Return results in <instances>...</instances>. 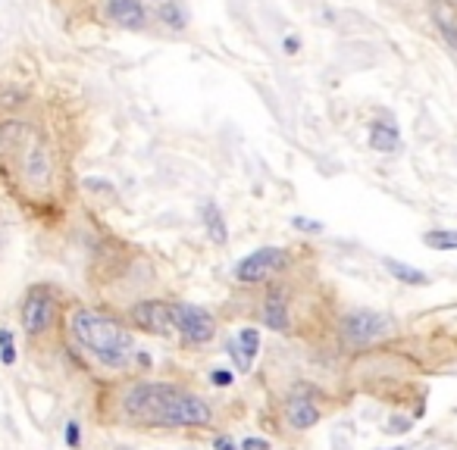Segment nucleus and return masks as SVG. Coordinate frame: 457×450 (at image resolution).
Wrapping results in <instances>:
<instances>
[{"label": "nucleus", "mask_w": 457, "mask_h": 450, "mask_svg": "<svg viewBox=\"0 0 457 450\" xmlns=\"http://www.w3.org/2000/svg\"><path fill=\"white\" fill-rule=\"evenodd\" d=\"M122 409L129 419L145 425H163V429H194V425H207L214 419L207 400L163 382H145L129 388Z\"/></svg>", "instance_id": "f257e3e1"}, {"label": "nucleus", "mask_w": 457, "mask_h": 450, "mask_svg": "<svg viewBox=\"0 0 457 450\" xmlns=\"http://www.w3.org/2000/svg\"><path fill=\"white\" fill-rule=\"evenodd\" d=\"M69 328H73L75 341L82 344L98 363H104V366L120 369L135 357V341H132V335L116 319H110V316L82 310V313L73 316Z\"/></svg>", "instance_id": "f03ea898"}, {"label": "nucleus", "mask_w": 457, "mask_h": 450, "mask_svg": "<svg viewBox=\"0 0 457 450\" xmlns=\"http://www.w3.org/2000/svg\"><path fill=\"white\" fill-rule=\"evenodd\" d=\"M392 331V319L373 310H357L342 319V335L348 344H373Z\"/></svg>", "instance_id": "7ed1b4c3"}, {"label": "nucleus", "mask_w": 457, "mask_h": 450, "mask_svg": "<svg viewBox=\"0 0 457 450\" xmlns=\"http://www.w3.org/2000/svg\"><path fill=\"white\" fill-rule=\"evenodd\" d=\"M172 319H176V331L188 344H207L216 335L214 316L194 304H172Z\"/></svg>", "instance_id": "20e7f679"}, {"label": "nucleus", "mask_w": 457, "mask_h": 450, "mask_svg": "<svg viewBox=\"0 0 457 450\" xmlns=\"http://www.w3.org/2000/svg\"><path fill=\"white\" fill-rule=\"evenodd\" d=\"M285 263H288V254L282 247H260L251 257L241 259L235 275H238V282H248V285L251 282H266L275 272L285 269Z\"/></svg>", "instance_id": "39448f33"}, {"label": "nucleus", "mask_w": 457, "mask_h": 450, "mask_svg": "<svg viewBox=\"0 0 457 450\" xmlns=\"http://www.w3.org/2000/svg\"><path fill=\"white\" fill-rule=\"evenodd\" d=\"M53 313H57L53 294L47 288H35V291H28L26 304H22V326H26L28 335H41V331L51 326Z\"/></svg>", "instance_id": "423d86ee"}, {"label": "nucleus", "mask_w": 457, "mask_h": 450, "mask_svg": "<svg viewBox=\"0 0 457 450\" xmlns=\"http://www.w3.org/2000/svg\"><path fill=\"white\" fill-rule=\"evenodd\" d=\"M132 319L135 326L145 331H154V335H172L176 331V319H172V304H163V300H145L132 310Z\"/></svg>", "instance_id": "0eeeda50"}, {"label": "nucleus", "mask_w": 457, "mask_h": 450, "mask_svg": "<svg viewBox=\"0 0 457 450\" xmlns=\"http://www.w3.org/2000/svg\"><path fill=\"white\" fill-rule=\"evenodd\" d=\"M285 419L291 429L304 432V429H313L320 422V404H317V394L310 388H298L291 397L285 400Z\"/></svg>", "instance_id": "6e6552de"}, {"label": "nucleus", "mask_w": 457, "mask_h": 450, "mask_svg": "<svg viewBox=\"0 0 457 450\" xmlns=\"http://www.w3.org/2000/svg\"><path fill=\"white\" fill-rule=\"evenodd\" d=\"M107 13H110V19L122 28H141L145 26V6H141V0H110Z\"/></svg>", "instance_id": "1a4fd4ad"}, {"label": "nucleus", "mask_w": 457, "mask_h": 450, "mask_svg": "<svg viewBox=\"0 0 457 450\" xmlns=\"http://www.w3.org/2000/svg\"><path fill=\"white\" fill-rule=\"evenodd\" d=\"M257 347H260L257 328H241L238 338H235V341H228V350H232V357H235V363H238V369H248L251 363H254Z\"/></svg>", "instance_id": "9d476101"}, {"label": "nucleus", "mask_w": 457, "mask_h": 450, "mask_svg": "<svg viewBox=\"0 0 457 450\" xmlns=\"http://www.w3.org/2000/svg\"><path fill=\"white\" fill-rule=\"evenodd\" d=\"M369 147L379 150V154H395L401 147V135L392 122H373L369 129Z\"/></svg>", "instance_id": "9b49d317"}, {"label": "nucleus", "mask_w": 457, "mask_h": 450, "mask_svg": "<svg viewBox=\"0 0 457 450\" xmlns=\"http://www.w3.org/2000/svg\"><path fill=\"white\" fill-rule=\"evenodd\" d=\"M382 263H385V269H389L392 275H395L398 282H404V285H416V288L429 285V275L423 272V269H414V266H407V263H398V259H392V257H385Z\"/></svg>", "instance_id": "f8f14e48"}, {"label": "nucleus", "mask_w": 457, "mask_h": 450, "mask_svg": "<svg viewBox=\"0 0 457 450\" xmlns=\"http://www.w3.org/2000/svg\"><path fill=\"white\" fill-rule=\"evenodd\" d=\"M204 228H207L210 241L214 244H226L228 241V228H226V219L219 213L216 203H204Z\"/></svg>", "instance_id": "ddd939ff"}, {"label": "nucleus", "mask_w": 457, "mask_h": 450, "mask_svg": "<svg viewBox=\"0 0 457 450\" xmlns=\"http://www.w3.org/2000/svg\"><path fill=\"white\" fill-rule=\"evenodd\" d=\"M432 16H436V26L442 31V38L448 41V47H454L457 50V19L451 16V6L445 4V0H438L436 6H432Z\"/></svg>", "instance_id": "4468645a"}, {"label": "nucleus", "mask_w": 457, "mask_h": 450, "mask_svg": "<svg viewBox=\"0 0 457 450\" xmlns=\"http://www.w3.org/2000/svg\"><path fill=\"white\" fill-rule=\"evenodd\" d=\"M263 322L270 328H288V310H285V300H282V294H273L270 300H266Z\"/></svg>", "instance_id": "2eb2a0df"}, {"label": "nucleus", "mask_w": 457, "mask_h": 450, "mask_svg": "<svg viewBox=\"0 0 457 450\" xmlns=\"http://www.w3.org/2000/svg\"><path fill=\"white\" fill-rule=\"evenodd\" d=\"M423 244H429L432 250H457V232H451V228H436V232L423 235Z\"/></svg>", "instance_id": "dca6fc26"}, {"label": "nucleus", "mask_w": 457, "mask_h": 450, "mask_svg": "<svg viewBox=\"0 0 457 450\" xmlns=\"http://www.w3.org/2000/svg\"><path fill=\"white\" fill-rule=\"evenodd\" d=\"M0 360L6 363V366H13L16 363V350H13V331L0 328Z\"/></svg>", "instance_id": "f3484780"}, {"label": "nucleus", "mask_w": 457, "mask_h": 450, "mask_svg": "<svg viewBox=\"0 0 457 450\" xmlns=\"http://www.w3.org/2000/svg\"><path fill=\"white\" fill-rule=\"evenodd\" d=\"M163 19H167L172 28H182V13H179L176 4H167V6H163Z\"/></svg>", "instance_id": "a211bd4d"}, {"label": "nucleus", "mask_w": 457, "mask_h": 450, "mask_svg": "<svg viewBox=\"0 0 457 450\" xmlns=\"http://www.w3.org/2000/svg\"><path fill=\"white\" fill-rule=\"evenodd\" d=\"M291 225L301 228V232H322V223H317V219H304V216H295Z\"/></svg>", "instance_id": "6ab92c4d"}, {"label": "nucleus", "mask_w": 457, "mask_h": 450, "mask_svg": "<svg viewBox=\"0 0 457 450\" xmlns=\"http://www.w3.org/2000/svg\"><path fill=\"white\" fill-rule=\"evenodd\" d=\"M210 378H214V385H219V388H226V385L235 382V375L228 373V369H214V373H210Z\"/></svg>", "instance_id": "aec40b11"}, {"label": "nucleus", "mask_w": 457, "mask_h": 450, "mask_svg": "<svg viewBox=\"0 0 457 450\" xmlns=\"http://www.w3.org/2000/svg\"><path fill=\"white\" fill-rule=\"evenodd\" d=\"M78 441H82V429H78V422H66V444L75 447Z\"/></svg>", "instance_id": "412c9836"}, {"label": "nucleus", "mask_w": 457, "mask_h": 450, "mask_svg": "<svg viewBox=\"0 0 457 450\" xmlns=\"http://www.w3.org/2000/svg\"><path fill=\"white\" fill-rule=\"evenodd\" d=\"M407 429H411V422L407 419H392V425H389L392 435H401V432H407Z\"/></svg>", "instance_id": "4be33fe9"}, {"label": "nucleus", "mask_w": 457, "mask_h": 450, "mask_svg": "<svg viewBox=\"0 0 457 450\" xmlns=\"http://www.w3.org/2000/svg\"><path fill=\"white\" fill-rule=\"evenodd\" d=\"M244 450H270V444H266V441H260V438H248V441H244Z\"/></svg>", "instance_id": "5701e85b"}, {"label": "nucleus", "mask_w": 457, "mask_h": 450, "mask_svg": "<svg viewBox=\"0 0 457 450\" xmlns=\"http://www.w3.org/2000/svg\"><path fill=\"white\" fill-rule=\"evenodd\" d=\"M216 450H238L228 438H216Z\"/></svg>", "instance_id": "b1692460"}, {"label": "nucleus", "mask_w": 457, "mask_h": 450, "mask_svg": "<svg viewBox=\"0 0 457 450\" xmlns=\"http://www.w3.org/2000/svg\"><path fill=\"white\" fill-rule=\"evenodd\" d=\"M285 47H288V53H295L298 50V38H285Z\"/></svg>", "instance_id": "393cba45"}, {"label": "nucleus", "mask_w": 457, "mask_h": 450, "mask_svg": "<svg viewBox=\"0 0 457 450\" xmlns=\"http://www.w3.org/2000/svg\"><path fill=\"white\" fill-rule=\"evenodd\" d=\"M389 450H407V447H389Z\"/></svg>", "instance_id": "a878e982"}]
</instances>
